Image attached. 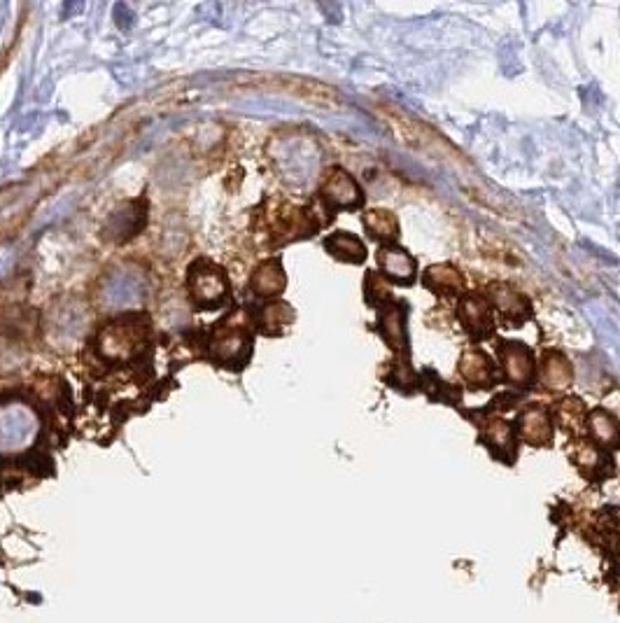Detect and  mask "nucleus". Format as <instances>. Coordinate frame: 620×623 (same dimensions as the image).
<instances>
[{
	"instance_id": "nucleus-1",
	"label": "nucleus",
	"mask_w": 620,
	"mask_h": 623,
	"mask_svg": "<svg viewBox=\"0 0 620 623\" xmlns=\"http://www.w3.org/2000/svg\"><path fill=\"white\" fill-rule=\"evenodd\" d=\"M147 343V322L143 315H124L112 320L98 334V353L108 360H129Z\"/></svg>"
},
{
	"instance_id": "nucleus-22",
	"label": "nucleus",
	"mask_w": 620,
	"mask_h": 623,
	"mask_svg": "<svg viewBox=\"0 0 620 623\" xmlns=\"http://www.w3.org/2000/svg\"><path fill=\"white\" fill-rule=\"evenodd\" d=\"M485 437H488V444L492 448H513V432L506 420L499 418L490 420V423L485 425Z\"/></svg>"
},
{
	"instance_id": "nucleus-16",
	"label": "nucleus",
	"mask_w": 620,
	"mask_h": 623,
	"mask_svg": "<svg viewBox=\"0 0 620 623\" xmlns=\"http://www.w3.org/2000/svg\"><path fill=\"white\" fill-rule=\"evenodd\" d=\"M572 367L565 357L558 353H548L544 357V383L551 390H565L572 385Z\"/></svg>"
},
{
	"instance_id": "nucleus-19",
	"label": "nucleus",
	"mask_w": 620,
	"mask_h": 623,
	"mask_svg": "<svg viewBox=\"0 0 620 623\" xmlns=\"http://www.w3.org/2000/svg\"><path fill=\"white\" fill-rule=\"evenodd\" d=\"M490 294H492V301H495V306L504 315H509V318H523L525 315V299L513 292L511 287L495 285Z\"/></svg>"
},
{
	"instance_id": "nucleus-2",
	"label": "nucleus",
	"mask_w": 620,
	"mask_h": 623,
	"mask_svg": "<svg viewBox=\"0 0 620 623\" xmlns=\"http://www.w3.org/2000/svg\"><path fill=\"white\" fill-rule=\"evenodd\" d=\"M38 437V416L24 404H5L0 409V455H17Z\"/></svg>"
},
{
	"instance_id": "nucleus-8",
	"label": "nucleus",
	"mask_w": 620,
	"mask_h": 623,
	"mask_svg": "<svg viewBox=\"0 0 620 623\" xmlns=\"http://www.w3.org/2000/svg\"><path fill=\"white\" fill-rule=\"evenodd\" d=\"M520 434L525 441H530L534 446H546L553 439V427L548 413L541 406H530L520 416Z\"/></svg>"
},
{
	"instance_id": "nucleus-5",
	"label": "nucleus",
	"mask_w": 620,
	"mask_h": 623,
	"mask_svg": "<svg viewBox=\"0 0 620 623\" xmlns=\"http://www.w3.org/2000/svg\"><path fill=\"white\" fill-rule=\"evenodd\" d=\"M320 196L329 206L334 208H357L362 203V192H359L357 182L352 180V175L343 168H331V171L324 175Z\"/></svg>"
},
{
	"instance_id": "nucleus-18",
	"label": "nucleus",
	"mask_w": 620,
	"mask_h": 623,
	"mask_svg": "<svg viewBox=\"0 0 620 623\" xmlns=\"http://www.w3.org/2000/svg\"><path fill=\"white\" fill-rule=\"evenodd\" d=\"M294 320V311L285 301H273L262 311V329L269 334L283 332V327L290 325Z\"/></svg>"
},
{
	"instance_id": "nucleus-3",
	"label": "nucleus",
	"mask_w": 620,
	"mask_h": 623,
	"mask_svg": "<svg viewBox=\"0 0 620 623\" xmlns=\"http://www.w3.org/2000/svg\"><path fill=\"white\" fill-rule=\"evenodd\" d=\"M383 115L390 119V124L394 126V133L404 140L406 145H411L413 150H420V152H429V154H436V157H448V159H462L460 154H457V150L453 145H448L446 140H443L439 133H436L434 129H429L427 124L418 122V119L408 117L406 112H401L399 108H385Z\"/></svg>"
},
{
	"instance_id": "nucleus-14",
	"label": "nucleus",
	"mask_w": 620,
	"mask_h": 623,
	"mask_svg": "<svg viewBox=\"0 0 620 623\" xmlns=\"http://www.w3.org/2000/svg\"><path fill=\"white\" fill-rule=\"evenodd\" d=\"M460 374L464 381L476 385V388L492 383V367L488 357H485L481 350H467V353L462 355Z\"/></svg>"
},
{
	"instance_id": "nucleus-13",
	"label": "nucleus",
	"mask_w": 620,
	"mask_h": 623,
	"mask_svg": "<svg viewBox=\"0 0 620 623\" xmlns=\"http://www.w3.org/2000/svg\"><path fill=\"white\" fill-rule=\"evenodd\" d=\"M324 245H327V250L331 252V255H334L336 259H341V262L359 264V262H364V257H366L364 243L359 241L357 236L348 234V231H336V234H331L327 241H324Z\"/></svg>"
},
{
	"instance_id": "nucleus-11",
	"label": "nucleus",
	"mask_w": 620,
	"mask_h": 623,
	"mask_svg": "<svg viewBox=\"0 0 620 623\" xmlns=\"http://www.w3.org/2000/svg\"><path fill=\"white\" fill-rule=\"evenodd\" d=\"M378 262L383 266V271L392 280H399V283H411L415 276V262L408 252L394 248V245H385L378 252Z\"/></svg>"
},
{
	"instance_id": "nucleus-21",
	"label": "nucleus",
	"mask_w": 620,
	"mask_h": 623,
	"mask_svg": "<svg viewBox=\"0 0 620 623\" xmlns=\"http://www.w3.org/2000/svg\"><path fill=\"white\" fill-rule=\"evenodd\" d=\"M380 329H383L385 339L390 341L392 348H401L404 346V315H401L397 308L387 311L383 315V322H380Z\"/></svg>"
},
{
	"instance_id": "nucleus-12",
	"label": "nucleus",
	"mask_w": 620,
	"mask_h": 623,
	"mask_svg": "<svg viewBox=\"0 0 620 623\" xmlns=\"http://www.w3.org/2000/svg\"><path fill=\"white\" fill-rule=\"evenodd\" d=\"M425 285L439 294H460L464 290V278L455 266L436 264L427 269Z\"/></svg>"
},
{
	"instance_id": "nucleus-20",
	"label": "nucleus",
	"mask_w": 620,
	"mask_h": 623,
	"mask_svg": "<svg viewBox=\"0 0 620 623\" xmlns=\"http://www.w3.org/2000/svg\"><path fill=\"white\" fill-rule=\"evenodd\" d=\"M586 409H583V402L581 399H574V397H567L565 402L558 404V418H560V425L565 427V430L569 432H579L581 425H583V413Z\"/></svg>"
},
{
	"instance_id": "nucleus-7",
	"label": "nucleus",
	"mask_w": 620,
	"mask_h": 623,
	"mask_svg": "<svg viewBox=\"0 0 620 623\" xmlns=\"http://www.w3.org/2000/svg\"><path fill=\"white\" fill-rule=\"evenodd\" d=\"M502 362L511 383L525 385L532 381L534 362L530 350H527L523 343H506L502 348Z\"/></svg>"
},
{
	"instance_id": "nucleus-10",
	"label": "nucleus",
	"mask_w": 620,
	"mask_h": 623,
	"mask_svg": "<svg viewBox=\"0 0 620 623\" xmlns=\"http://www.w3.org/2000/svg\"><path fill=\"white\" fill-rule=\"evenodd\" d=\"M460 318L462 325L467 327L469 334H474L476 339H483L492 332V318H490V306L483 299L469 297L462 301L460 306Z\"/></svg>"
},
{
	"instance_id": "nucleus-9",
	"label": "nucleus",
	"mask_w": 620,
	"mask_h": 623,
	"mask_svg": "<svg viewBox=\"0 0 620 623\" xmlns=\"http://www.w3.org/2000/svg\"><path fill=\"white\" fill-rule=\"evenodd\" d=\"M285 271L283 266H280L276 259H271V262H264L262 266H257L255 273H252V280H250V287L252 292L257 294V297H278L280 292L285 290Z\"/></svg>"
},
{
	"instance_id": "nucleus-4",
	"label": "nucleus",
	"mask_w": 620,
	"mask_h": 623,
	"mask_svg": "<svg viewBox=\"0 0 620 623\" xmlns=\"http://www.w3.org/2000/svg\"><path fill=\"white\" fill-rule=\"evenodd\" d=\"M189 297L201 308H217L229 297V278L227 271L208 259H199L189 266L187 273Z\"/></svg>"
},
{
	"instance_id": "nucleus-6",
	"label": "nucleus",
	"mask_w": 620,
	"mask_h": 623,
	"mask_svg": "<svg viewBox=\"0 0 620 623\" xmlns=\"http://www.w3.org/2000/svg\"><path fill=\"white\" fill-rule=\"evenodd\" d=\"M210 353L220 357L222 362L236 360V357L250 353V334L238 322H224L217 332L210 336Z\"/></svg>"
},
{
	"instance_id": "nucleus-17",
	"label": "nucleus",
	"mask_w": 620,
	"mask_h": 623,
	"mask_svg": "<svg viewBox=\"0 0 620 623\" xmlns=\"http://www.w3.org/2000/svg\"><path fill=\"white\" fill-rule=\"evenodd\" d=\"M364 224L369 229V234L373 238H380V241H392L394 236L399 234V224L397 217H394L390 210H369L364 215Z\"/></svg>"
},
{
	"instance_id": "nucleus-15",
	"label": "nucleus",
	"mask_w": 620,
	"mask_h": 623,
	"mask_svg": "<svg viewBox=\"0 0 620 623\" xmlns=\"http://www.w3.org/2000/svg\"><path fill=\"white\" fill-rule=\"evenodd\" d=\"M588 427H590V434H593L602 446H616L620 441V427L616 423V418L607 411L597 409L590 413Z\"/></svg>"
}]
</instances>
